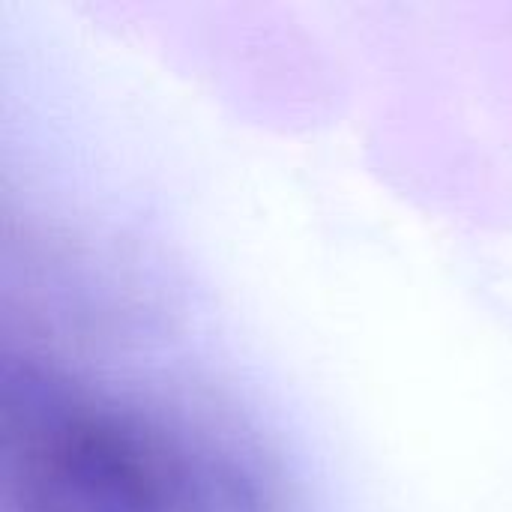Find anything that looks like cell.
Segmentation results:
<instances>
[{
    "instance_id": "1",
    "label": "cell",
    "mask_w": 512,
    "mask_h": 512,
    "mask_svg": "<svg viewBox=\"0 0 512 512\" xmlns=\"http://www.w3.org/2000/svg\"><path fill=\"white\" fill-rule=\"evenodd\" d=\"M3 453L18 512H183L180 474L123 417L39 372L6 378Z\"/></svg>"
}]
</instances>
